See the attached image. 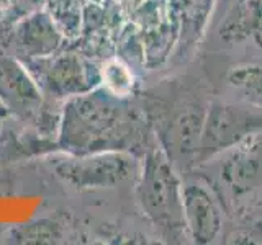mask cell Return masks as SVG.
<instances>
[{
  "label": "cell",
  "mask_w": 262,
  "mask_h": 245,
  "mask_svg": "<svg viewBox=\"0 0 262 245\" xmlns=\"http://www.w3.org/2000/svg\"><path fill=\"white\" fill-rule=\"evenodd\" d=\"M256 134H262V108L249 103H208L193 163H203Z\"/></svg>",
  "instance_id": "obj_1"
},
{
  "label": "cell",
  "mask_w": 262,
  "mask_h": 245,
  "mask_svg": "<svg viewBox=\"0 0 262 245\" xmlns=\"http://www.w3.org/2000/svg\"><path fill=\"white\" fill-rule=\"evenodd\" d=\"M149 204L154 219L172 242H187L182 183L164 155H156L149 174Z\"/></svg>",
  "instance_id": "obj_2"
},
{
  "label": "cell",
  "mask_w": 262,
  "mask_h": 245,
  "mask_svg": "<svg viewBox=\"0 0 262 245\" xmlns=\"http://www.w3.org/2000/svg\"><path fill=\"white\" fill-rule=\"evenodd\" d=\"M220 163V182L233 200L262 188V134H256L225 152Z\"/></svg>",
  "instance_id": "obj_3"
},
{
  "label": "cell",
  "mask_w": 262,
  "mask_h": 245,
  "mask_svg": "<svg viewBox=\"0 0 262 245\" xmlns=\"http://www.w3.org/2000/svg\"><path fill=\"white\" fill-rule=\"evenodd\" d=\"M182 194L188 239L200 245L213 243L223 231V209L216 196L199 182L184 185Z\"/></svg>",
  "instance_id": "obj_4"
},
{
  "label": "cell",
  "mask_w": 262,
  "mask_h": 245,
  "mask_svg": "<svg viewBox=\"0 0 262 245\" xmlns=\"http://www.w3.org/2000/svg\"><path fill=\"white\" fill-rule=\"evenodd\" d=\"M228 85L241 100L262 108V65L260 64H241L234 65L226 74Z\"/></svg>",
  "instance_id": "obj_5"
},
{
  "label": "cell",
  "mask_w": 262,
  "mask_h": 245,
  "mask_svg": "<svg viewBox=\"0 0 262 245\" xmlns=\"http://www.w3.org/2000/svg\"><path fill=\"white\" fill-rule=\"evenodd\" d=\"M236 214V240L262 243V193L252 200L241 203L234 211Z\"/></svg>",
  "instance_id": "obj_6"
},
{
  "label": "cell",
  "mask_w": 262,
  "mask_h": 245,
  "mask_svg": "<svg viewBox=\"0 0 262 245\" xmlns=\"http://www.w3.org/2000/svg\"><path fill=\"white\" fill-rule=\"evenodd\" d=\"M103 79L105 84L115 95H126L131 85H133V77L126 65L118 61H112L103 67Z\"/></svg>",
  "instance_id": "obj_7"
}]
</instances>
